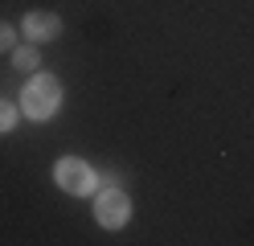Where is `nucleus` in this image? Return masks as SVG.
Returning a JSON list of instances; mask_svg holds the SVG:
<instances>
[{"instance_id": "1", "label": "nucleus", "mask_w": 254, "mask_h": 246, "mask_svg": "<svg viewBox=\"0 0 254 246\" xmlns=\"http://www.w3.org/2000/svg\"><path fill=\"white\" fill-rule=\"evenodd\" d=\"M62 107V86L54 74H37L33 82H25L21 90V111L29 119H54V111Z\"/></svg>"}, {"instance_id": "2", "label": "nucleus", "mask_w": 254, "mask_h": 246, "mask_svg": "<svg viewBox=\"0 0 254 246\" xmlns=\"http://www.w3.org/2000/svg\"><path fill=\"white\" fill-rule=\"evenodd\" d=\"M54 180L66 193H74V197H86V193H94V168L86 160H78V156H66V160H58L54 164Z\"/></svg>"}, {"instance_id": "3", "label": "nucleus", "mask_w": 254, "mask_h": 246, "mask_svg": "<svg viewBox=\"0 0 254 246\" xmlns=\"http://www.w3.org/2000/svg\"><path fill=\"white\" fill-rule=\"evenodd\" d=\"M94 218H99V226H107V230L127 226V218H131L127 193H123V189H103V193H99V201H94Z\"/></svg>"}, {"instance_id": "4", "label": "nucleus", "mask_w": 254, "mask_h": 246, "mask_svg": "<svg viewBox=\"0 0 254 246\" xmlns=\"http://www.w3.org/2000/svg\"><path fill=\"white\" fill-rule=\"evenodd\" d=\"M58 33H62V21L54 12H29L25 16V37L29 41H54Z\"/></svg>"}, {"instance_id": "5", "label": "nucleus", "mask_w": 254, "mask_h": 246, "mask_svg": "<svg viewBox=\"0 0 254 246\" xmlns=\"http://www.w3.org/2000/svg\"><path fill=\"white\" fill-rule=\"evenodd\" d=\"M12 66H17V70H37V49H33V45L12 49Z\"/></svg>"}, {"instance_id": "6", "label": "nucleus", "mask_w": 254, "mask_h": 246, "mask_svg": "<svg viewBox=\"0 0 254 246\" xmlns=\"http://www.w3.org/2000/svg\"><path fill=\"white\" fill-rule=\"evenodd\" d=\"M12 123H17V107L0 98V131H12Z\"/></svg>"}, {"instance_id": "7", "label": "nucleus", "mask_w": 254, "mask_h": 246, "mask_svg": "<svg viewBox=\"0 0 254 246\" xmlns=\"http://www.w3.org/2000/svg\"><path fill=\"white\" fill-rule=\"evenodd\" d=\"M12 37H17V33H12V25L0 21V54H4V49H12Z\"/></svg>"}]
</instances>
